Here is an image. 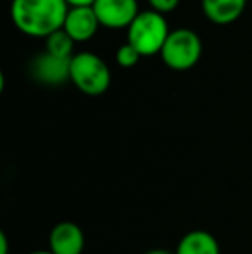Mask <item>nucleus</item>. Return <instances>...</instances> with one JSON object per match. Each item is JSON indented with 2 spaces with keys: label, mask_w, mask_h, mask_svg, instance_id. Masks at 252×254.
Masks as SVG:
<instances>
[{
  "label": "nucleus",
  "mask_w": 252,
  "mask_h": 254,
  "mask_svg": "<svg viewBox=\"0 0 252 254\" xmlns=\"http://www.w3.org/2000/svg\"><path fill=\"white\" fill-rule=\"evenodd\" d=\"M67 10L66 0H12L10 19L26 37L47 38L54 31L62 30Z\"/></svg>",
  "instance_id": "obj_1"
},
{
  "label": "nucleus",
  "mask_w": 252,
  "mask_h": 254,
  "mask_svg": "<svg viewBox=\"0 0 252 254\" xmlns=\"http://www.w3.org/2000/svg\"><path fill=\"white\" fill-rule=\"evenodd\" d=\"M169 24L164 14H159L155 10H140L135 21L126 30L128 44L133 45L142 57L159 56L168 40Z\"/></svg>",
  "instance_id": "obj_2"
},
{
  "label": "nucleus",
  "mask_w": 252,
  "mask_h": 254,
  "mask_svg": "<svg viewBox=\"0 0 252 254\" xmlns=\"http://www.w3.org/2000/svg\"><path fill=\"white\" fill-rule=\"evenodd\" d=\"M112 74L107 63L94 52H76L71 57L69 81L85 95L99 97L111 87Z\"/></svg>",
  "instance_id": "obj_3"
},
{
  "label": "nucleus",
  "mask_w": 252,
  "mask_h": 254,
  "mask_svg": "<svg viewBox=\"0 0 252 254\" xmlns=\"http://www.w3.org/2000/svg\"><path fill=\"white\" fill-rule=\"evenodd\" d=\"M159 56L169 69L189 71L201 61L202 40L194 30L189 28L171 30Z\"/></svg>",
  "instance_id": "obj_4"
},
{
  "label": "nucleus",
  "mask_w": 252,
  "mask_h": 254,
  "mask_svg": "<svg viewBox=\"0 0 252 254\" xmlns=\"http://www.w3.org/2000/svg\"><path fill=\"white\" fill-rule=\"evenodd\" d=\"M94 10L102 28L128 30L140 14L138 0H95Z\"/></svg>",
  "instance_id": "obj_5"
},
{
  "label": "nucleus",
  "mask_w": 252,
  "mask_h": 254,
  "mask_svg": "<svg viewBox=\"0 0 252 254\" xmlns=\"http://www.w3.org/2000/svg\"><path fill=\"white\" fill-rule=\"evenodd\" d=\"M49 251L52 254H83L85 232L74 221H59L49 234Z\"/></svg>",
  "instance_id": "obj_6"
},
{
  "label": "nucleus",
  "mask_w": 252,
  "mask_h": 254,
  "mask_svg": "<svg viewBox=\"0 0 252 254\" xmlns=\"http://www.w3.org/2000/svg\"><path fill=\"white\" fill-rule=\"evenodd\" d=\"M71 59H61L49 52L38 54L31 63V74L37 81L49 87H59L69 81Z\"/></svg>",
  "instance_id": "obj_7"
},
{
  "label": "nucleus",
  "mask_w": 252,
  "mask_h": 254,
  "mask_svg": "<svg viewBox=\"0 0 252 254\" xmlns=\"http://www.w3.org/2000/svg\"><path fill=\"white\" fill-rule=\"evenodd\" d=\"M101 28L94 7H69L62 30L74 40V44H83L95 37Z\"/></svg>",
  "instance_id": "obj_8"
},
{
  "label": "nucleus",
  "mask_w": 252,
  "mask_h": 254,
  "mask_svg": "<svg viewBox=\"0 0 252 254\" xmlns=\"http://www.w3.org/2000/svg\"><path fill=\"white\" fill-rule=\"evenodd\" d=\"M247 7V0H201V10L212 24L226 26L239 19Z\"/></svg>",
  "instance_id": "obj_9"
},
{
  "label": "nucleus",
  "mask_w": 252,
  "mask_h": 254,
  "mask_svg": "<svg viewBox=\"0 0 252 254\" xmlns=\"http://www.w3.org/2000/svg\"><path fill=\"white\" fill-rule=\"evenodd\" d=\"M175 254H221V248L211 232L190 230L180 239Z\"/></svg>",
  "instance_id": "obj_10"
},
{
  "label": "nucleus",
  "mask_w": 252,
  "mask_h": 254,
  "mask_svg": "<svg viewBox=\"0 0 252 254\" xmlns=\"http://www.w3.org/2000/svg\"><path fill=\"white\" fill-rule=\"evenodd\" d=\"M74 40L64 30H57L45 38V52L61 59H71L74 56Z\"/></svg>",
  "instance_id": "obj_11"
},
{
  "label": "nucleus",
  "mask_w": 252,
  "mask_h": 254,
  "mask_svg": "<svg viewBox=\"0 0 252 254\" xmlns=\"http://www.w3.org/2000/svg\"><path fill=\"white\" fill-rule=\"evenodd\" d=\"M140 59H142V56L137 52V49L128 44V42L123 44L121 47L116 51V63H118V66L125 67V69H130V67L137 66Z\"/></svg>",
  "instance_id": "obj_12"
},
{
  "label": "nucleus",
  "mask_w": 252,
  "mask_h": 254,
  "mask_svg": "<svg viewBox=\"0 0 252 254\" xmlns=\"http://www.w3.org/2000/svg\"><path fill=\"white\" fill-rule=\"evenodd\" d=\"M180 2H182V0H147V3L151 5L152 10H155V12H159V14H164V16L173 12V10H176Z\"/></svg>",
  "instance_id": "obj_13"
},
{
  "label": "nucleus",
  "mask_w": 252,
  "mask_h": 254,
  "mask_svg": "<svg viewBox=\"0 0 252 254\" xmlns=\"http://www.w3.org/2000/svg\"><path fill=\"white\" fill-rule=\"evenodd\" d=\"M69 7H90L95 3V0H66Z\"/></svg>",
  "instance_id": "obj_14"
},
{
  "label": "nucleus",
  "mask_w": 252,
  "mask_h": 254,
  "mask_svg": "<svg viewBox=\"0 0 252 254\" xmlns=\"http://www.w3.org/2000/svg\"><path fill=\"white\" fill-rule=\"evenodd\" d=\"M0 254H9V239L5 232H0Z\"/></svg>",
  "instance_id": "obj_15"
},
{
  "label": "nucleus",
  "mask_w": 252,
  "mask_h": 254,
  "mask_svg": "<svg viewBox=\"0 0 252 254\" xmlns=\"http://www.w3.org/2000/svg\"><path fill=\"white\" fill-rule=\"evenodd\" d=\"M144 254H175V251H168V249H151V251Z\"/></svg>",
  "instance_id": "obj_16"
},
{
  "label": "nucleus",
  "mask_w": 252,
  "mask_h": 254,
  "mask_svg": "<svg viewBox=\"0 0 252 254\" xmlns=\"http://www.w3.org/2000/svg\"><path fill=\"white\" fill-rule=\"evenodd\" d=\"M28 254H52L49 249H45V251H31V253H28Z\"/></svg>",
  "instance_id": "obj_17"
}]
</instances>
